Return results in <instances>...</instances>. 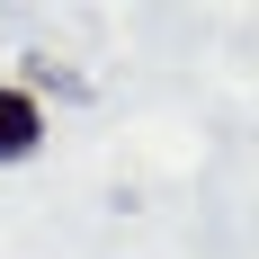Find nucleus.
I'll use <instances>...</instances> for the list:
<instances>
[{
	"label": "nucleus",
	"instance_id": "obj_1",
	"mask_svg": "<svg viewBox=\"0 0 259 259\" xmlns=\"http://www.w3.org/2000/svg\"><path fill=\"white\" fill-rule=\"evenodd\" d=\"M36 143H45V107L27 90H0V161H27Z\"/></svg>",
	"mask_w": 259,
	"mask_h": 259
}]
</instances>
